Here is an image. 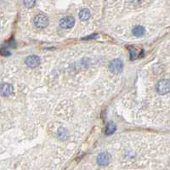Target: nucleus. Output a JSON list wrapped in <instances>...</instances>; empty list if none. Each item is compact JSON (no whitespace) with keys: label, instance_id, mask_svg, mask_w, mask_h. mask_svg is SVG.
Returning a JSON list of instances; mask_svg holds the SVG:
<instances>
[{"label":"nucleus","instance_id":"obj_1","mask_svg":"<svg viewBox=\"0 0 170 170\" xmlns=\"http://www.w3.org/2000/svg\"><path fill=\"white\" fill-rule=\"evenodd\" d=\"M157 92L159 94H166L170 92V80L168 79H162L157 83L156 86Z\"/></svg>","mask_w":170,"mask_h":170},{"label":"nucleus","instance_id":"obj_2","mask_svg":"<svg viewBox=\"0 0 170 170\" xmlns=\"http://www.w3.org/2000/svg\"><path fill=\"white\" fill-rule=\"evenodd\" d=\"M96 162L100 166H107L112 162V156L106 152H101L97 156Z\"/></svg>","mask_w":170,"mask_h":170},{"label":"nucleus","instance_id":"obj_3","mask_svg":"<svg viewBox=\"0 0 170 170\" xmlns=\"http://www.w3.org/2000/svg\"><path fill=\"white\" fill-rule=\"evenodd\" d=\"M33 22H34V25L37 27L44 28L49 25V18L43 14H39V15L35 16Z\"/></svg>","mask_w":170,"mask_h":170},{"label":"nucleus","instance_id":"obj_4","mask_svg":"<svg viewBox=\"0 0 170 170\" xmlns=\"http://www.w3.org/2000/svg\"><path fill=\"white\" fill-rule=\"evenodd\" d=\"M109 69L110 71L114 73V74H118L122 72L123 70V61L120 59H115L111 61L109 65Z\"/></svg>","mask_w":170,"mask_h":170},{"label":"nucleus","instance_id":"obj_5","mask_svg":"<svg viewBox=\"0 0 170 170\" xmlns=\"http://www.w3.org/2000/svg\"><path fill=\"white\" fill-rule=\"evenodd\" d=\"M75 25V19L72 16L64 17L60 21V27L63 29H71Z\"/></svg>","mask_w":170,"mask_h":170},{"label":"nucleus","instance_id":"obj_6","mask_svg":"<svg viewBox=\"0 0 170 170\" xmlns=\"http://www.w3.org/2000/svg\"><path fill=\"white\" fill-rule=\"evenodd\" d=\"M41 59L38 55H30L25 60V63L28 67L35 68L40 65Z\"/></svg>","mask_w":170,"mask_h":170},{"label":"nucleus","instance_id":"obj_7","mask_svg":"<svg viewBox=\"0 0 170 170\" xmlns=\"http://www.w3.org/2000/svg\"><path fill=\"white\" fill-rule=\"evenodd\" d=\"M14 93L13 86L9 83H4L1 87V94L3 96H9Z\"/></svg>","mask_w":170,"mask_h":170},{"label":"nucleus","instance_id":"obj_8","mask_svg":"<svg viewBox=\"0 0 170 170\" xmlns=\"http://www.w3.org/2000/svg\"><path fill=\"white\" fill-rule=\"evenodd\" d=\"M90 15H91V13H90V9H83L79 12V18L81 21H88L90 18Z\"/></svg>","mask_w":170,"mask_h":170},{"label":"nucleus","instance_id":"obj_9","mask_svg":"<svg viewBox=\"0 0 170 170\" xmlns=\"http://www.w3.org/2000/svg\"><path fill=\"white\" fill-rule=\"evenodd\" d=\"M132 32H133L134 36L142 37L145 33V29L143 27H141V26H136L135 27H134Z\"/></svg>","mask_w":170,"mask_h":170},{"label":"nucleus","instance_id":"obj_10","mask_svg":"<svg viewBox=\"0 0 170 170\" xmlns=\"http://www.w3.org/2000/svg\"><path fill=\"white\" fill-rule=\"evenodd\" d=\"M116 127L115 125V123L113 122H109L106 124V135H112L116 131Z\"/></svg>","mask_w":170,"mask_h":170},{"label":"nucleus","instance_id":"obj_11","mask_svg":"<svg viewBox=\"0 0 170 170\" xmlns=\"http://www.w3.org/2000/svg\"><path fill=\"white\" fill-rule=\"evenodd\" d=\"M58 135L59 137L61 139H67V136H68V133H67V131L65 129H60L58 130Z\"/></svg>","mask_w":170,"mask_h":170},{"label":"nucleus","instance_id":"obj_12","mask_svg":"<svg viewBox=\"0 0 170 170\" xmlns=\"http://www.w3.org/2000/svg\"><path fill=\"white\" fill-rule=\"evenodd\" d=\"M23 4L27 8L31 9L34 7V5L36 4V0H23Z\"/></svg>","mask_w":170,"mask_h":170},{"label":"nucleus","instance_id":"obj_13","mask_svg":"<svg viewBox=\"0 0 170 170\" xmlns=\"http://www.w3.org/2000/svg\"><path fill=\"white\" fill-rule=\"evenodd\" d=\"M129 50L130 60H135V59L138 57V56H137L138 54H137V51L135 50V49L132 48V47H129Z\"/></svg>","mask_w":170,"mask_h":170},{"label":"nucleus","instance_id":"obj_14","mask_svg":"<svg viewBox=\"0 0 170 170\" xmlns=\"http://www.w3.org/2000/svg\"><path fill=\"white\" fill-rule=\"evenodd\" d=\"M2 55H4V56H9L10 55V52L8 51L6 49H5V48H2Z\"/></svg>","mask_w":170,"mask_h":170},{"label":"nucleus","instance_id":"obj_15","mask_svg":"<svg viewBox=\"0 0 170 170\" xmlns=\"http://www.w3.org/2000/svg\"><path fill=\"white\" fill-rule=\"evenodd\" d=\"M97 38V34H93L92 36L87 37V38H83V40H89V39H92V38Z\"/></svg>","mask_w":170,"mask_h":170},{"label":"nucleus","instance_id":"obj_16","mask_svg":"<svg viewBox=\"0 0 170 170\" xmlns=\"http://www.w3.org/2000/svg\"><path fill=\"white\" fill-rule=\"evenodd\" d=\"M9 46L10 47H12V48H15L16 47V44H15V40H10L9 41Z\"/></svg>","mask_w":170,"mask_h":170}]
</instances>
